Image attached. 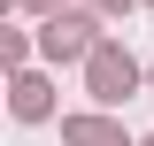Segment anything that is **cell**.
Returning a JSON list of instances; mask_svg holds the SVG:
<instances>
[{"mask_svg": "<svg viewBox=\"0 0 154 146\" xmlns=\"http://www.w3.org/2000/svg\"><path fill=\"white\" fill-rule=\"evenodd\" d=\"M46 46H54V54H77V46H85V23H54Z\"/></svg>", "mask_w": 154, "mask_h": 146, "instance_id": "7a4b0ae2", "label": "cell"}, {"mask_svg": "<svg viewBox=\"0 0 154 146\" xmlns=\"http://www.w3.org/2000/svg\"><path fill=\"white\" fill-rule=\"evenodd\" d=\"M93 85H100V100H123V92H131V62L116 54V46H100L93 54Z\"/></svg>", "mask_w": 154, "mask_h": 146, "instance_id": "6da1fadb", "label": "cell"}]
</instances>
